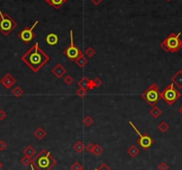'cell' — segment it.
<instances>
[{
	"label": "cell",
	"mask_w": 182,
	"mask_h": 170,
	"mask_svg": "<svg viewBox=\"0 0 182 170\" xmlns=\"http://www.w3.org/2000/svg\"><path fill=\"white\" fill-rule=\"evenodd\" d=\"M65 2H67V0H65Z\"/></svg>",
	"instance_id": "7bdbcfd3"
},
{
	"label": "cell",
	"mask_w": 182,
	"mask_h": 170,
	"mask_svg": "<svg viewBox=\"0 0 182 170\" xmlns=\"http://www.w3.org/2000/svg\"><path fill=\"white\" fill-rule=\"evenodd\" d=\"M21 163H22L23 166H25V167L30 166V165H31V163H32V158L24 156V157H22V158L21 159Z\"/></svg>",
	"instance_id": "d4e9b609"
},
{
	"label": "cell",
	"mask_w": 182,
	"mask_h": 170,
	"mask_svg": "<svg viewBox=\"0 0 182 170\" xmlns=\"http://www.w3.org/2000/svg\"><path fill=\"white\" fill-rule=\"evenodd\" d=\"M63 82H65L67 86H71L74 82V78L71 75H66L65 78H63Z\"/></svg>",
	"instance_id": "4316f807"
},
{
	"label": "cell",
	"mask_w": 182,
	"mask_h": 170,
	"mask_svg": "<svg viewBox=\"0 0 182 170\" xmlns=\"http://www.w3.org/2000/svg\"><path fill=\"white\" fill-rule=\"evenodd\" d=\"M79 170H84V168H81V169H79Z\"/></svg>",
	"instance_id": "b9f144b4"
},
{
	"label": "cell",
	"mask_w": 182,
	"mask_h": 170,
	"mask_svg": "<svg viewBox=\"0 0 182 170\" xmlns=\"http://www.w3.org/2000/svg\"><path fill=\"white\" fill-rule=\"evenodd\" d=\"M70 38H71V43L70 46L63 50V55H65L70 61H75L79 56H81L83 55V53L81 50H79V47H77L74 44L73 41V31L71 30L70 31Z\"/></svg>",
	"instance_id": "52a82bcc"
},
{
	"label": "cell",
	"mask_w": 182,
	"mask_h": 170,
	"mask_svg": "<svg viewBox=\"0 0 182 170\" xmlns=\"http://www.w3.org/2000/svg\"><path fill=\"white\" fill-rule=\"evenodd\" d=\"M149 113L151 114V116L153 118L158 119L160 116L162 114V111L159 108V107H157L156 105H154V106H153V108L150 110Z\"/></svg>",
	"instance_id": "9a60e30c"
},
{
	"label": "cell",
	"mask_w": 182,
	"mask_h": 170,
	"mask_svg": "<svg viewBox=\"0 0 182 170\" xmlns=\"http://www.w3.org/2000/svg\"><path fill=\"white\" fill-rule=\"evenodd\" d=\"M3 167H4V164H3L1 161H0V170H1V169L3 168Z\"/></svg>",
	"instance_id": "f35d334b"
},
{
	"label": "cell",
	"mask_w": 182,
	"mask_h": 170,
	"mask_svg": "<svg viewBox=\"0 0 182 170\" xmlns=\"http://www.w3.org/2000/svg\"><path fill=\"white\" fill-rule=\"evenodd\" d=\"M157 128H158V130L160 131V132H162V133H166L168 130H169V128H170V126L169 125L165 122V121H162L158 126H157Z\"/></svg>",
	"instance_id": "7402d4cb"
},
{
	"label": "cell",
	"mask_w": 182,
	"mask_h": 170,
	"mask_svg": "<svg viewBox=\"0 0 182 170\" xmlns=\"http://www.w3.org/2000/svg\"><path fill=\"white\" fill-rule=\"evenodd\" d=\"M56 159L47 150H42L32 159L31 169L34 170H51L56 165Z\"/></svg>",
	"instance_id": "7a4b0ae2"
},
{
	"label": "cell",
	"mask_w": 182,
	"mask_h": 170,
	"mask_svg": "<svg viewBox=\"0 0 182 170\" xmlns=\"http://www.w3.org/2000/svg\"><path fill=\"white\" fill-rule=\"evenodd\" d=\"M85 145L81 141H78L77 142H75V144L73 145V150L76 151L77 153H81L85 149Z\"/></svg>",
	"instance_id": "ffe728a7"
},
{
	"label": "cell",
	"mask_w": 182,
	"mask_h": 170,
	"mask_svg": "<svg viewBox=\"0 0 182 170\" xmlns=\"http://www.w3.org/2000/svg\"><path fill=\"white\" fill-rule=\"evenodd\" d=\"M85 55L89 57V58H92L95 55H96V50L92 47H89L86 49L85 51Z\"/></svg>",
	"instance_id": "83f0119b"
},
{
	"label": "cell",
	"mask_w": 182,
	"mask_h": 170,
	"mask_svg": "<svg viewBox=\"0 0 182 170\" xmlns=\"http://www.w3.org/2000/svg\"><path fill=\"white\" fill-rule=\"evenodd\" d=\"M166 1H168V2H170V1H171V0H166Z\"/></svg>",
	"instance_id": "60d3db41"
},
{
	"label": "cell",
	"mask_w": 182,
	"mask_h": 170,
	"mask_svg": "<svg viewBox=\"0 0 182 170\" xmlns=\"http://www.w3.org/2000/svg\"><path fill=\"white\" fill-rule=\"evenodd\" d=\"M142 98L145 103H147L152 107L156 105L161 98V92L159 90V86L156 83H153L147 90L142 94Z\"/></svg>",
	"instance_id": "277c9868"
},
{
	"label": "cell",
	"mask_w": 182,
	"mask_h": 170,
	"mask_svg": "<svg viewBox=\"0 0 182 170\" xmlns=\"http://www.w3.org/2000/svg\"><path fill=\"white\" fill-rule=\"evenodd\" d=\"M102 152H103V148H102L101 146H100L98 144H95V148H94V152H93V154H95L96 156H99Z\"/></svg>",
	"instance_id": "f1b7e54d"
},
{
	"label": "cell",
	"mask_w": 182,
	"mask_h": 170,
	"mask_svg": "<svg viewBox=\"0 0 182 170\" xmlns=\"http://www.w3.org/2000/svg\"><path fill=\"white\" fill-rule=\"evenodd\" d=\"M0 83L4 86V87L5 89L9 90V89H11L13 87V86H14V84L16 83V79L10 73H6L1 79H0Z\"/></svg>",
	"instance_id": "30bf717a"
},
{
	"label": "cell",
	"mask_w": 182,
	"mask_h": 170,
	"mask_svg": "<svg viewBox=\"0 0 182 170\" xmlns=\"http://www.w3.org/2000/svg\"><path fill=\"white\" fill-rule=\"evenodd\" d=\"M94 122H95V119H93V118H91L89 115H87L86 117L83 119V123H84V125L86 127H91L92 126V125L94 124Z\"/></svg>",
	"instance_id": "cb8c5ba5"
},
{
	"label": "cell",
	"mask_w": 182,
	"mask_h": 170,
	"mask_svg": "<svg viewBox=\"0 0 182 170\" xmlns=\"http://www.w3.org/2000/svg\"><path fill=\"white\" fill-rule=\"evenodd\" d=\"M46 3H48L49 5H51L52 7H54V9H56V10H58V9H60V7L65 4L66 3L65 0H45Z\"/></svg>",
	"instance_id": "4fadbf2b"
},
{
	"label": "cell",
	"mask_w": 182,
	"mask_h": 170,
	"mask_svg": "<svg viewBox=\"0 0 182 170\" xmlns=\"http://www.w3.org/2000/svg\"><path fill=\"white\" fill-rule=\"evenodd\" d=\"M38 23H39V21H36L35 23L31 27V28H29V27H25V28L18 34V37H19V38L22 42H24V44H26V45L29 44L31 41H32L36 38V34L33 32V30L35 29V27L38 25Z\"/></svg>",
	"instance_id": "9c48e42d"
},
{
	"label": "cell",
	"mask_w": 182,
	"mask_h": 170,
	"mask_svg": "<svg viewBox=\"0 0 182 170\" xmlns=\"http://www.w3.org/2000/svg\"><path fill=\"white\" fill-rule=\"evenodd\" d=\"M158 170H169V166L165 162H161L158 165Z\"/></svg>",
	"instance_id": "d6a6232c"
},
{
	"label": "cell",
	"mask_w": 182,
	"mask_h": 170,
	"mask_svg": "<svg viewBox=\"0 0 182 170\" xmlns=\"http://www.w3.org/2000/svg\"><path fill=\"white\" fill-rule=\"evenodd\" d=\"M179 112L180 113V114H182V106L180 107V108L179 109Z\"/></svg>",
	"instance_id": "ab89813d"
},
{
	"label": "cell",
	"mask_w": 182,
	"mask_h": 170,
	"mask_svg": "<svg viewBox=\"0 0 182 170\" xmlns=\"http://www.w3.org/2000/svg\"><path fill=\"white\" fill-rule=\"evenodd\" d=\"M181 96L180 92L175 87L173 84H170L166 86V88L163 89V91L161 92V98L164 100L166 103L169 105H173L177 100L179 99Z\"/></svg>",
	"instance_id": "8992f818"
},
{
	"label": "cell",
	"mask_w": 182,
	"mask_h": 170,
	"mask_svg": "<svg viewBox=\"0 0 182 170\" xmlns=\"http://www.w3.org/2000/svg\"><path fill=\"white\" fill-rule=\"evenodd\" d=\"M93 83H94V86L95 88H99L103 85V81L99 78H96L95 79H93Z\"/></svg>",
	"instance_id": "f546056e"
},
{
	"label": "cell",
	"mask_w": 182,
	"mask_h": 170,
	"mask_svg": "<svg viewBox=\"0 0 182 170\" xmlns=\"http://www.w3.org/2000/svg\"><path fill=\"white\" fill-rule=\"evenodd\" d=\"M75 62L79 68H84L88 64V59L84 56V55H82L75 61Z\"/></svg>",
	"instance_id": "d6986e66"
},
{
	"label": "cell",
	"mask_w": 182,
	"mask_h": 170,
	"mask_svg": "<svg viewBox=\"0 0 182 170\" xmlns=\"http://www.w3.org/2000/svg\"><path fill=\"white\" fill-rule=\"evenodd\" d=\"M51 72L56 78H62L63 76L66 74L67 70L61 63H58L57 65H56L53 68V69L51 70Z\"/></svg>",
	"instance_id": "8fae6325"
},
{
	"label": "cell",
	"mask_w": 182,
	"mask_h": 170,
	"mask_svg": "<svg viewBox=\"0 0 182 170\" xmlns=\"http://www.w3.org/2000/svg\"><path fill=\"white\" fill-rule=\"evenodd\" d=\"M46 40H47V43L48 45H50V46H54V45H56L58 42V37L56 34L51 33V34L48 35L47 39Z\"/></svg>",
	"instance_id": "5bb4252c"
},
{
	"label": "cell",
	"mask_w": 182,
	"mask_h": 170,
	"mask_svg": "<svg viewBox=\"0 0 182 170\" xmlns=\"http://www.w3.org/2000/svg\"><path fill=\"white\" fill-rule=\"evenodd\" d=\"M17 27V22L7 13H3L0 9V32L8 36Z\"/></svg>",
	"instance_id": "5b68a950"
},
{
	"label": "cell",
	"mask_w": 182,
	"mask_h": 170,
	"mask_svg": "<svg viewBox=\"0 0 182 170\" xmlns=\"http://www.w3.org/2000/svg\"><path fill=\"white\" fill-rule=\"evenodd\" d=\"M94 148H95V144H92V142H89V144L86 146V150L88 151L89 153H91V154H93V152H94Z\"/></svg>",
	"instance_id": "1f68e13d"
},
{
	"label": "cell",
	"mask_w": 182,
	"mask_h": 170,
	"mask_svg": "<svg viewBox=\"0 0 182 170\" xmlns=\"http://www.w3.org/2000/svg\"><path fill=\"white\" fill-rule=\"evenodd\" d=\"M34 136L38 140H42L47 136V132H46L42 128H38L34 131Z\"/></svg>",
	"instance_id": "2e32d148"
},
{
	"label": "cell",
	"mask_w": 182,
	"mask_h": 170,
	"mask_svg": "<svg viewBox=\"0 0 182 170\" xmlns=\"http://www.w3.org/2000/svg\"><path fill=\"white\" fill-rule=\"evenodd\" d=\"M23 154H24V156L33 158L36 155V150L31 145H28L23 150Z\"/></svg>",
	"instance_id": "e0dca14e"
},
{
	"label": "cell",
	"mask_w": 182,
	"mask_h": 170,
	"mask_svg": "<svg viewBox=\"0 0 182 170\" xmlns=\"http://www.w3.org/2000/svg\"><path fill=\"white\" fill-rule=\"evenodd\" d=\"M7 147L6 142L4 140H0V151H4Z\"/></svg>",
	"instance_id": "e575fe53"
},
{
	"label": "cell",
	"mask_w": 182,
	"mask_h": 170,
	"mask_svg": "<svg viewBox=\"0 0 182 170\" xmlns=\"http://www.w3.org/2000/svg\"><path fill=\"white\" fill-rule=\"evenodd\" d=\"M81 168H83V167L79 162H74L71 166V170H79Z\"/></svg>",
	"instance_id": "4dcf8cb0"
},
{
	"label": "cell",
	"mask_w": 182,
	"mask_h": 170,
	"mask_svg": "<svg viewBox=\"0 0 182 170\" xmlns=\"http://www.w3.org/2000/svg\"><path fill=\"white\" fill-rule=\"evenodd\" d=\"M21 60L33 72L37 73L47 64L50 57L39 47V43H35L21 57Z\"/></svg>",
	"instance_id": "6da1fadb"
},
{
	"label": "cell",
	"mask_w": 182,
	"mask_h": 170,
	"mask_svg": "<svg viewBox=\"0 0 182 170\" xmlns=\"http://www.w3.org/2000/svg\"><path fill=\"white\" fill-rule=\"evenodd\" d=\"M91 2H92L94 5H99L100 3H101L103 0H90Z\"/></svg>",
	"instance_id": "74e56055"
},
{
	"label": "cell",
	"mask_w": 182,
	"mask_h": 170,
	"mask_svg": "<svg viewBox=\"0 0 182 170\" xmlns=\"http://www.w3.org/2000/svg\"><path fill=\"white\" fill-rule=\"evenodd\" d=\"M88 82H89V79L87 77H83L78 82V86L81 87V88H87L88 85Z\"/></svg>",
	"instance_id": "603a6c76"
},
{
	"label": "cell",
	"mask_w": 182,
	"mask_h": 170,
	"mask_svg": "<svg viewBox=\"0 0 182 170\" xmlns=\"http://www.w3.org/2000/svg\"><path fill=\"white\" fill-rule=\"evenodd\" d=\"M94 88H95V86H94V83H93V79H89L87 89H88V90H93Z\"/></svg>",
	"instance_id": "8d00e7d4"
},
{
	"label": "cell",
	"mask_w": 182,
	"mask_h": 170,
	"mask_svg": "<svg viewBox=\"0 0 182 170\" xmlns=\"http://www.w3.org/2000/svg\"><path fill=\"white\" fill-rule=\"evenodd\" d=\"M181 33L175 34L171 32L168 37L163 40L160 47L166 53H177L182 48V40L180 39Z\"/></svg>",
	"instance_id": "3957f363"
},
{
	"label": "cell",
	"mask_w": 182,
	"mask_h": 170,
	"mask_svg": "<svg viewBox=\"0 0 182 170\" xmlns=\"http://www.w3.org/2000/svg\"><path fill=\"white\" fill-rule=\"evenodd\" d=\"M88 94V89L87 88H81L79 87L78 90L76 91V95L80 97V98H83Z\"/></svg>",
	"instance_id": "484cf974"
},
{
	"label": "cell",
	"mask_w": 182,
	"mask_h": 170,
	"mask_svg": "<svg viewBox=\"0 0 182 170\" xmlns=\"http://www.w3.org/2000/svg\"><path fill=\"white\" fill-rule=\"evenodd\" d=\"M24 94V91L22 90V88L19 86H15L12 90V94L15 97H21Z\"/></svg>",
	"instance_id": "44dd1931"
},
{
	"label": "cell",
	"mask_w": 182,
	"mask_h": 170,
	"mask_svg": "<svg viewBox=\"0 0 182 170\" xmlns=\"http://www.w3.org/2000/svg\"><path fill=\"white\" fill-rule=\"evenodd\" d=\"M171 82L178 88H182V70L181 69L178 70L177 72L172 76Z\"/></svg>",
	"instance_id": "7c38bea8"
},
{
	"label": "cell",
	"mask_w": 182,
	"mask_h": 170,
	"mask_svg": "<svg viewBox=\"0 0 182 170\" xmlns=\"http://www.w3.org/2000/svg\"><path fill=\"white\" fill-rule=\"evenodd\" d=\"M130 125L132 127V128L135 130V132L138 134V135L139 136V138L138 139V141H136V142H138V144L144 150H147L148 148H150L153 144V138L148 135V134H140V132L139 131V129L136 128L135 125L130 121Z\"/></svg>",
	"instance_id": "ba28073f"
},
{
	"label": "cell",
	"mask_w": 182,
	"mask_h": 170,
	"mask_svg": "<svg viewBox=\"0 0 182 170\" xmlns=\"http://www.w3.org/2000/svg\"><path fill=\"white\" fill-rule=\"evenodd\" d=\"M95 170H113L112 168H110L108 167V165L107 164H102L100 167H98L97 168H96Z\"/></svg>",
	"instance_id": "836d02e7"
},
{
	"label": "cell",
	"mask_w": 182,
	"mask_h": 170,
	"mask_svg": "<svg viewBox=\"0 0 182 170\" xmlns=\"http://www.w3.org/2000/svg\"><path fill=\"white\" fill-rule=\"evenodd\" d=\"M32 170H34V169H32Z\"/></svg>",
	"instance_id": "ee69618b"
},
{
	"label": "cell",
	"mask_w": 182,
	"mask_h": 170,
	"mask_svg": "<svg viewBox=\"0 0 182 170\" xmlns=\"http://www.w3.org/2000/svg\"><path fill=\"white\" fill-rule=\"evenodd\" d=\"M6 117H7L6 112L5 111H3V110H0V120H1V121L4 120Z\"/></svg>",
	"instance_id": "d590c367"
},
{
	"label": "cell",
	"mask_w": 182,
	"mask_h": 170,
	"mask_svg": "<svg viewBox=\"0 0 182 170\" xmlns=\"http://www.w3.org/2000/svg\"><path fill=\"white\" fill-rule=\"evenodd\" d=\"M127 152H128L129 155H130V157L132 158H136V156H138L139 154V148L136 147V145H131L128 150H127Z\"/></svg>",
	"instance_id": "ac0fdd59"
}]
</instances>
